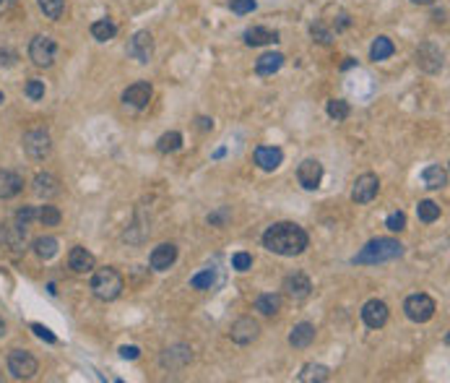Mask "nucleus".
<instances>
[{
    "instance_id": "f257e3e1",
    "label": "nucleus",
    "mask_w": 450,
    "mask_h": 383,
    "mask_svg": "<svg viewBox=\"0 0 450 383\" xmlns=\"http://www.w3.org/2000/svg\"><path fill=\"white\" fill-rule=\"evenodd\" d=\"M263 245H266V251L276 253V256L292 258V256L305 253V248L310 245V238L308 232L295 222H276L263 232Z\"/></svg>"
},
{
    "instance_id": "f03ea898",
    "label": "nucleus",
    "mask_w": 450,
    "mask_h": 383,
    "mask_svg": "<svg viewBox=\"0 0 450 383\" xmlns=\"http://www.w3.org/2000/svg\"><path fill=\"white\" fill-rule=\"evenodd\" d=\"M403 256V245L393 238H375L370 240L357 256H354V264L360 266H375V264H386L393 258Z\"/></svg>"
},
{
    "instance_id": "7ed1b4c3",
    "label": "nucleus",
    "mask_w": 450,
    "mask_h": 383,
    "mask_svg": "<svg viewBox=\"0 0 450 383\" xmlns=\"http://www.w3.org/2000/svg\"><path fill=\"white\" fill-rule=\"evenodd\" d=\"M123 290H125V282H123L120 271H115V269L104 266V269H97L91 274V292H94L97 300H104V303L117 300L123 295Z\"/></svg>"
},
{
    "instance_id": "20e7f679",
    "label": "nucleus",
    "mask_w": 450,
    "mask_h": 383,
    "mask_svg": "<svg viewBox=\"0 0 450 383\" xmlns=\"http://www.w3.org/2000/svg\"><path fill=\"white\" fill-rule=\"evenodd\" d=\"M21 146H24L26 157L34 159V162H42V159L50 157L52 138H50V133L45 131V128H32V131L24 133V138H21Z\"/></svg>"
},
{
    "instance_id": "39448f33",
    "label": "nucleus",
    "mask_w": 450,
    "mask_h": 383,
    "mask_svg": "<svg viewBox=\"0 0 450 383\" xmlns=\"http://www.w3.org/2000/svg\"><path fill=\"white\" fill-rule=\"evenodd\" d=\"M435 310H438V303L425 295V292H416V295H409L406 297V303H403V313L409 321L414 323H427L429 318L435 316Z\"/></svg>"
},
{
    "instance_id": "423d86ee",
    "label": "nucleus",
    "mask_w": 450,
    "mask_h": 383,
    "mask_svg": "<svg viewBox=\"0 0 450 383\" xmlns=\"http://www.w3.org/2000/svg\"><path fill=\"white\" fill-rule=\"evenodd\" d=\"M55 58H58V42L52 37L39 34V37L29 42V60L37 68H50L55 63Z\"/></svg>"
},
{
    "instance_id": "0eeeda50",
    "label": "nucleus",
    "mask_w": 450,
    "mask_h": 383,
    "mask_svg": "<svg viewBox=\"0 0 450 383\" xmlns=\"http://www.w3.org/2000/svg\"><path fill=\"white\" fill-rule=\"evenodd\" d=\"M37 368H39L37 357L24 352V349H13L11 355H8V373H11L16 381H29V378H34Z\"/></svg>"
},
{
    "instance_id": "6e6552de",
    "label": "nucleus",
    "mask_w": 450,
    "mask_h": 383,
    "mask_svg": "<svg viewBox=\"0 0 450 383\" xmlns=\"http://www.w3.org/2000/svg\"><path fill=\"white\" fill-rule=\"evenodd\" d=\"M377 190H380V180H377V175L364 172V175L357 177V183H354V188H351V201H354V203H370V201H375Z\"/></svg>"
},
{
    "instance_id": "1a4fd4ad",
    "label": "nucleus",
    "mask_w": 450,
    "mask_h": 383,
    "mask_svg": "<svg viewBox=\"0 0 450 383\" xmlns=\"http://www.w3.org/2000/svg\"><path fill=\"white\" fill-rule=\"evenodd\" d=\"M229 336H232V342L234 344H253L260 336V326H258V321L255 318H250V316H242V318H237L234 323H232V331H229Z\"/></svg>"
},
{
    "instance_id": "9d476101",
    "label": "nucleus",
    "mask_w": 450,
    "mask_h": 383,
    "mask_svg": "<svg viewBox=\"0 0 450 383\" xmlns=\"http://www.w3.org/2000/svg\"><path fill=\"white\" fill-rule=\"evenodd\" d=\"M442 60H445V55L440 50L438 45H432V42H425V45H419V50H416V66L427 71V73H438L442 71Z\"/></svg>"
},
{
    "instance_id": "9b49d317",
    "label": "nucleus",
    "mask_w": 450,
    "mask_h": 383,
    "mask_svg": "<svg viewBox=\"0 0 450 383\" xmlns=\"http://www.w3.org/2000/svg\"><path fill=\"white\" fill-rule=\"evenodd\" d=\"M151 94H154V89H151L149 81H136V84H130L128 89L123 92V102L133 107V110H143L151 102Z\"/></svg>"
},
{
    "instance_id": "f8f14e48",
    "label": "nucleus",
    "mask_w": 450,
    "mask_h": 383,
    "mask_svg": "<svg viewBox=\"0 0 450 383\" xmlns=\"http://www.w3.org/2000/svg\"><path fill=\"white\" fill-rule=\"evenodd\" d=\"M128 55L133 60H138V63H149L151 55H154V37H151L146 29H143V32H136L128 45Z\"/></svg>"
},
{
    "instance_id": "ddd939ff",
    "label": "nucleus",
    "mask_w": 450,
    "mask_h": 383,
    "mask_svg": "<svg viewBox=\"0 0 450 383\" xmlns=\"http://www.w3.org/2000/svg\"><path fill=\"white\" fill-rule=\"evenodd\" d=\"M297 180L305 190H315L323 180V164L318 159H305L299 167H297Z\"/></svg>"
},
{
    "instance_id": "4468645a",
    "label": "nucleus",
    "mask_w": 450,
    "mask_h": 383,
    "mask_svg": "<svg viewBox=\"0 0 450 383\" xmlns=\"http://www.w3.org/2000/svg\"><path fill=\"white\" fill-rule=\"evenodd\" d=\"M362 321L370 326V329H383L388 323V305L383 300H370L362 308Z\"/></svg>"
},
{
    "instance_id": "2eb2a0df",
    "label": "nucleus",
    "mask_w": 450,
    "mask_h": 383,
    "mask_svg": "<svg viewBox=\"0 0 450 383\" xmlns=\"http://www.w3.org/2000/svg\"><path fill=\"white\" fill-rule=\"evenodd\" d=\"M175 261H177V248H175L172 243L156 245L154 251H151V256H149V264H151V269H156V271H167Z\"/></svg>"
},
{
    "instance_id": "dca6fc26",
    "label": "nucleus",
    "mask_w": 450,
    "mask_h": 383,
    "mask_svg": "<svg viewBox=\"0 0 450 383\" xmlns=\"http://www.w3.org/2000/svg\"><path fill=\"white\" fill-rule=\"evenodd\" d=\"M253 157H255V164L260 167V170L273 172L284 162V151L279 149V146H258Z\"/></svg>"
},
{
    "instance_id": "f3484780",
    "label": "nucleus",
    "mask_w": 450,
    "mask_h": 383,
    "mask_svg": "<svg viewBox=\"0 0 450 383\" xmlns=\"http://www.w3.org/2000/svg\"><path fill=\"white\" fill-rule=\"evenodd\" d=\"M284 292L289 297H295V300H305V297H310V292H312V282H310V277L297 271V274H289V277L284 279Z\"/></svg>"
},
{
    "instance_id": "a211bd4d",
    "label": "nucleus",
    "mask_w": 450,
    "mask_h": 383,
    "mask_svg": "<svg viewBox=\"0 0 450 383\" xmlns=\"http://www.w3.org/2000/svg\"><path fill=\"white\" fill-rule=\"evenodd\" d=\"M68 266H71V271H76V274H91L94 266H97V258H94L86 248L76 245L73 251L68 253Z\"/></svg>"
},
{
    "instance_id": "6ab92c4d",
    "label": "nucleus",
    "mask_w": 450,
    "mask_h": 383,
    "mask_svg": "<svg viewBox=\"0 0 450 383\" xmlns=\"http://www.w3.org/2000/svg\"><path fill=\"white\" fill-rule=\"evenodd\" d=\"M34 193L45 201L55 199V196L60 193V180H58L52 172H39L37 177H34Z\"/></svg>"
},
{
    "instance_id": "aec40b11",
    "label": "nucleus",
    "mask_w": 450,
    "mask_h": 383,
    "mask_svg": "<svg viewBox=\"0 0 450 383\" xmlns=\"http://www.w3.org/2000/svg\"><path fill=\"white\" fill-rule=\"evenodd\" d=\"M24 190V180H21V175L13 170H3L0 172V199L8 201L13 196H18Z\"/></svg>"
},
{
    "instance_id": "412c9836",
    "label": "nucleus",
    "mask_w": 450,
    "mask_h": 383,
    "mask_svg": "<svg viewBox=\"0 0 450 383\" xmlns=\"http://www.w3.org/2000/svg\"><path fill=\"white\" fill-rule=\"evenodd\" d=\"M245 42H247L250 47L273 45V42H279V32H276V29H268V27H250L247 32H245Z\"/></svg>"
},
{
    "instance_id": "4be33fe9",
    "label": "nucleus",
    "mask_w": 450,
    "mask_h": 383,
    "mask_svg": "<svg viewBox=\"0 0 450 383\" xmlns=\"http://www.w3.org/2000/svg\"><path fill=\"white\" fill-rule=\"evenodd\" d=\"M315 342V326L308 323V321H302V323H297L292 334H289V344L297 347V349H305L310 344Z\"/></svg>"
},
{
    "instance_id": "5701e85b",
    "label": "nucleus",
    "mask_w": 450,
    "mask_h": 383,
    "mask_svg": "<svg viewBox=\"0 0 450 383\" xmlns=\"http://www.w3.org/2000/svg\"><path fill=\"white\" fill-rule=\"evenodd\" d=\"M284 55L282 53H266L255 60V73L258 76H273L276 71H282Z\"/></svg>"
},
{
    "instance_id": "b1692460",
    "label": "nucleus",
    "mask_w": 450,
    "mask_h": 383,
    "mask_svg": "<svg viewBox=\"0 0 450 383\" xmlns=\"http://www.w3.org/2000/svg\"><path fill=\"white\" fill-rule=\"evenodd\" d=\"M422 180H425V188L440 190V188L448 185V172H445L442 164H429V167H425V172H422Z\"/></svg>"
},
{
    "instance_id": "393cba45",
    "label": "nucleus",
    "mask_w": 450,
    "mask_h": 383,
    "mask_svg": "<svg viewBox=\"0 0 450 383\" xmlns=\"http://www.w3.org/2000/svg\"><path fill=\"white\" fill-rule=\"evenodd\" d=\"M255 310L258 313H263V316H276L279 310H282V295H260L255 300Z\"/></svg>"
},
{
    "instance_id": "a878e982",
    "label": "nucleus",
    "mask_w": 450,
    "mask_h": 383,
    "mask_svg": "<svg viewBox=\"0 0 450 383\" xmlns=\"http://www.w3.org/2000/svg\"><path fill=\"white\" fill-rule=\"evenodd\" d=\"M115 34H117V27L110 21V18H99V21H94V24H91V37H94L97 42L115 40Z\"/></svg>"
},
{
    "instance_id": "bb28decb",
    "label": "nucleus",
    "mask_w": 450,
    "mask_h": 383,
    "mask_svg": "<svg viewBox=\"0 0 450 383\" xmlns=\"http://www.w3.org/2000/svg\"><path fill=\"white\" fill-rule=\"evenodd\" d=\"M396 53V45L388 40V37H377V40L373 42V47H370V60H388L390 55Z\"/></svg>"
},
{
    "instance_id": "cd10ccee",
    "label": "nucleus",
    "mask_w": 450,
    "mask_h": 383,
    "mask_svg": "<svg viewBox=\"0 0 450 383\" xmlns=\"http://www.w3.org/2000/svg\"><path fill=\"white\" fill-rule=\"evenodd\" d=\"M331 378V370L325 368V365H315V362H310L302 368L299 373V381L302 383H310V381H328Z\"/></svg>"
},
{
    "instance_id": "c85d7f7f",
    "label": "nucleus",
    "mask_w": 450,
    "mask_h": 383,
    "mask_svg": "<svg viewBox=\"0 0 450 383\" xmlns=\"http://www.w3.org/2000/svg\"><path fill=\"white\" fill-rule=\"evenodd\" d=\"M39 11L52 18V21H60L65 14V0H37Z\"/></svg>"
},
{
    "instance_id": "c756f323",
    "label": "nucleus",
    "mask_w": 450,
    "mask_h": 383,
    "mask_svg": "<svg viewBox=\"0 0 450 383\" xmlns=\"http://www.w3.org/2000/svg\"><path fill=\"white\" fill-rule=\"evenodd\" d=\"M34 253H37L42 261H50V258H55V253H58V240L55 238H37L34 240Z\"/></svg>"
},
{
    "instance_id": "7c9ffc66",
    "label": "nucleus",
    "mask_w": 450,
    "mask_h": 383,
    "mask_svg": "<svg viewBox=\"0 0 450 383\" xmlns=\"http://www.w3.org/2000/svg\"><path fill=\"white\" fill-rule=\"evenodd\" d=\"M416 217L425 222V225H432V222H438L440 219V206L435 201H419V206H416Z\"/></svg>"
},
{
    "instance_id": "2f4dec72",
    "label": "nucleus",
    "mask_w": 450,
    "mask_h": 383,
    "mask_svg": "<svg viewBox=\"0 0 450 383\" xmlns=\"http://www.w3.org/2000/svg\"><path fill=\"white\" fill-rule=\"evenodd\" d=\"M182 146V133H177V131H169V133H164L159 141H156V149L162 151V154H169V151H177Z\"/></svg>"
},
{
    "instance_id": "473e14b6",
    "label": "nucleus",
    "mask_w": 450,
    "mask_h": 383,
    "mask_svg": "<svg viewBox=\"0 0 450 383\" xmlns=\"http://www.w3.org/2000/svg\"><path fill=\"white\" fill-rule=\"evenodd\" d=\"M37 219L45 227H58L60 225V219H63V214H60L58 206H50V203H47V206H42L37 212Z\"/></svg>"
},
{
    "instance_id": "72a5a7b5",
    "label": "nucleus",
    "mask_w": 450,
    "mask_h": 383,
    "mask_svg": "<svg viewBox=\"0 0 450 383\" xmlns=\"http://www.w3.org/2000/svg\"><path fill=\"white\" fill-rule=\"evenodd\" d=\"M310 34H312V40L321 42V45H331V42H334V32L325 27V21H315V24L310 27Z\"/></svg>"
},
{
    "instance_id": "f704fd0d",
    "label": "nucleus",
    "mask_w": 450,
    "mask_h": 383,
    "mask_svg": "<svg viewBox=\"0 0 450 383\" xmlns=\"http://www.w3.org/2000/svg\"><path fill=\"white\" fill-rule=\"evenodd\" d=\"M24 94L32 99V102H39V99H45V81H37V79H29L24 86Z\"/></svg>"
},
{
    "instance_id": "c9c22d12",
    "label": "nucleus",
    "mask_w": 450,
    "mask_h": 383,
    "mask_svg": "<svg viewBox=\"0 0 450 383\" xmlns=\"http://www.w3.org/2000/svg\"><path fill=\"white\" fill-rule=\"evenodd\" d=\"M349 102H344V99H331L328 102V115L334 120H347L349 118Z\"/></svg>"
},
{
    "instance_id": "e433bc0d",
    "label": "nucleus",
    "mask_w": 450,
    "mask_h": 383,
    "mask_svg": "<svg viewBox=\"0 0 450 383\" xmlns=\"http://www.w3.org/2000/svg\"><path fill=\"white\" fill-rule=\"evenodd\" d=\"M211 284H214V271H211V269H203L201 274H195V277L190 279V287H193V290H211Z\"/></svg>"
},
{
    "instance_id": "4c0bfd02",
    "label": "nucleus",
    "mask_w": 450,
    "mask_h": 383,
    "mask_svg": "<svg viewBox=\"0 0 450 383\" xmlns=\"http://www.w3.org/2000/svg\"><path fill=\"white\" fill-rule=\"evenodd\" d=\"M386 227L390 230V232H401V230H406V214H403V212L388 214Z\"/></svg>"
},
{
    "instance_id": "58836bf2",
    "label": "nucleus",
    "mask_w": 450,
    "mask_h": 383,
    "mask_svg": "<svg viewBox=\"0 0 450 383\" xmlns=\"http://www.w3.org/2000/svg\"><path fill=\"white\" fill-rule=\"evenodd\" d=\"M34 219H37V209H34V206H24V209H18V212H16V225L29 227Z\"/></svg>"
},
{
    "instance_id": "ea45409f",
    "label": "nucleus",
    "mask_w": 450,
    "mask_h": 383,
    "mask_svg": "<svg viewBox=\"0 0 450 383\" xmlns=\"http://www.w3.org/2000/svg\"><path fill=\"white\" fill-rule=\"evenodd\" d=\"M229 8L240 16L253 14V11H255V0H229Z\"/></svg>"
},
{
    "instance_id": "a19ab883",
    "label": "nucleus",
    "mask_w": 450,
    "mask_h": 383,
    "mask_svg": "<svg viewBox=\"0 0 450 383\" xmlns=\"http://www.w3.org/2000/svg\"><path fill=\"white\" fill-rule=\"evenodd\" d=\"M232 266H234L237 271H247V269L253 266V256H250V253H234V256H232Z\"/></svg>"
},
{
    "instance_id": "79ce46f5",
    "label": "nucleus",
    "mask_w": 450,
    "mask_h": 383,
    "mask_svg": "<svg viewBox=\"0 0 450 383\" xmlns=\"http://www.w3.org/2000/svg\"><path fill=\"white\" fill-rule=\"evenodd\" d=\"M32 331L37 334L39 339H45L47 344H55V342H58V339H55V334H52V331L47 329V326H42V323H34V326H32Z\"/></svg>"
},
{
    "instance_id": "37998d69",
    "label": "nucleus",
    "mask_w": 450,
    "mask_h": 383,
    "mask_svg": "<svg viewBox=\"0 0 450 383\" xmlns=\"http://www.w3.org/2000/svg\"><path fill=\"white\" fill-rule=\"evenodd\" d=\"M138 355H141V349L133 347V344H130V347H120V357H125V360H136Z\"/></svg>"
},
{
    "instance_id": "c03bdc74",
    "label": "nucleus",
    "mask_w": 450,
    "mask_h": 383,
    "mask_svg": "<svg viewBox=\"0 0 450 383\" xmlns=\"http://www.w3.org/2000/svg\"><path fill=\"white\" fill-rule=\"evenodd\" d=\"M227 217H229V212L224 209V212H219V214H211V217H208V222H211V225H221Z\"/></svg>"
},
{
    "instance_id": "a18cd8bd",
    "label": "nucleus",
    "mask_w": 450,
    "mask_h": 383,
    "mask_svg": "<svg viewBox=\"0 0 450 383\" xmlns=\"http://www.w3.org/2000/svg\"><path fill=\"white\" fill-rule=\"evenodd\" d=\"M13 5H16V0H0V14L3 11H11Z\"/></svg>"
},
{
    "instance_id": "49530a36",
    "label": "nucleus",
    "mask_w": 450,
    "mask_h": 383,
    "mask_svg": "<svg viewBox=\"0 0 450 383\" xmlns=\"http://www.w3.org/2000/svg\"><path fill=\"white\" fill-rule=\"evenodd\" d=\"M198 123H201V128H203V131H208V128L214 125V120H208V118H201Z\"/></svg>"
},
{
    "instance_id": "de8ad7c7",
    "label": "nucleus",
    "mask_w": 450,
    "mask_h": 383,
    "mask_svg": "<svg viewBox=\"0 0 450 383\" xmlns=\"http://www.w3.org/2000/svg\"><path fill=\"white\" fill-rule=\"evenodd\" d=\"M412 3H419V5H429V3H435V0H412Z\"/></svg>"
},
{
    "instance_id": "09e8293b",
    "label": "nucleus",
    "mask_w": 450,
    "mask_h": 383,
    "mask_svg": "<svg viewBox=\"0 0 450 383\" xmlns=\"http://www.w3.org/2000/svg\"><path fill=\"white\" fill-rule=\"evenodd\" d=\"M0 336H5V323H3V318H0Z\"/></svg>"
},
{
    "instance_id": "8fccbe9b",
    "label": "nucleus",
    "mask_w": 450,
    "mask_h": 383,
    "mask_svg": "<svg viewBox=\"0 0 450 383\" xmlns=\"http://www.w3.org/2000/svg\"><path fill=\"white\" fill-rule=\"evenodd\" d=\"M3 102H5V97H3V92H0V105H3Z\"/></svg>"
}]
</instances>
